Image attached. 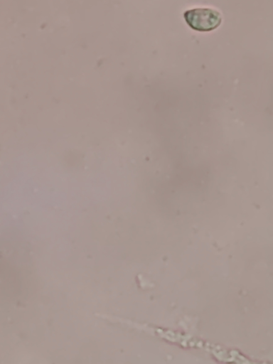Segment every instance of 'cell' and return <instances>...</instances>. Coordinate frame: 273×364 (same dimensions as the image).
Returning <instances> with one entry per match:
<instances>
[{
  "label": "cell",
  "instance_id": "1",
  "mask_svg": "<svg viewBox=\"0 0 273 364\" xmlns=\"http://www.w3.org/2000/svg\"><path fill=\"white\" fill-rule=\"evenodd\" d=\"M187 24L198 31H210L221 23L222 16L216 10L210 8H197L187 10L183 14Z\"/></svg>",
  "mask_w": 273,
  "mask_h": 364
}]
</instances>
